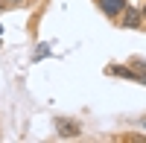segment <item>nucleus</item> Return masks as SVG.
<instances>
[{
	"label": "nucleus",
	"mask_w": 146,
	"mask_h": 143,
	"mask_svg": "<svg viewBox=\"0 0 146 143\" xmlns=\"http://www.w3.org/2000/svg\"><path fill=\"white\" fill-rule=\"evenodd\" d=\"M56 128H58V134H62V137H76V134H79V126H76V123H64V120H58Z\"/></svg>",
	"instance_id": "3"
},
{
	"label": "nucleus",
	"mask_w": 146,
	"mask_h": 143,
	"mask_svg": "<svg viewBox=\"0 0 146 143\" xmlns=\"http://www.w3.org/2000/svg\"><path fill=\"white\" fill-rule=\"evenodd\" d=\"M96 6H100V12H102V15L117 18L120 12L126 9V0H96Z\"/></svg>",
	"instance_id": "2"
},
{
	"label": "nucleus",
	"mask_w": 146,
	"mask_h": 143,
	"mask_svg": "<svg viewBox=\"0 0 146 143\" xmlns=\"http://www.w3.org/2000/svg\"><path fill=\"white\" fill-rule=\"evenodd\" d=\"M120 26H123V29H137V26H143V15H140V12L137 9H123V12H120Z\"/></svg>",
	"instance_id": "1"
},
{
	"label": "nucleus",
	"mask_w": 146,
	"mask_h": 143,
	"mask_svg": "<svg viewBox=\"0 0 146 143\" xmlns=\"http://www.w3.org/2000/svg\"><path fill=\"white\" fill-rule=\"evenodd\" d=\"M131 70H135V79L140 85H146V62L143 58H135V62H131Z\"/></svg>",
	"instance_id": "4"
},
{
	"label": "nucleus",
	"mask_w": 146,
	"mask_h": 143,
	"mask_svg": "<svg viewBox=\"0 0 146 143\" xmlns=\"http://www.w3.org/2000/svg\"><path fill=\"white\" fill-rule=\"evenodd\" d=\"M140 15H143V18H146V6H143V12H140Z\"/></svg>",
	"instance_id": "6"
},
{
	"label": "nucleus",
	"mask_w": 146,
	"mask_h": 143,
	"mask_svg": "<svg viewBox=\"0 0 146 143\" xmlns=\"http://www.w3.org/2000/svg\"><path fill=\"white\" fill-rule=\"evenodd\" d=\"M21 0H0V9H9V6H18Z\"/></svg>",
	"instance_id": "5"
},
{
	"label": "nucleus",
	"mask_w": 146,
	"mask_h": 143,
	"mask_svg": "<svg viewBox=\"0 0 146 143\" xmlns=\"http://www.w3.org/2000/svg\"><path fill=\"white\" fill-rule=\"evenodd\" d=\"M143 128H146V117H143Z\"/></svg>",
	"instance_id": "7"
}]
</instances>
